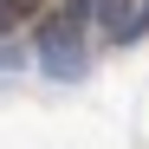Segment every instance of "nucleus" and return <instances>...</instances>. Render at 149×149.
<instances>
[{
  "mask_svg": "<svg viewBox=\"0 0 149 149\" xmlns=\"http://www.w3.org/2000/svg\"><path fill=\"white\" fill-rule=\"evenodd\" d=\"M84 33H91V0H58V13L39 26V58L45 71H65V78H78L84 71Z\"/></svg>",
  "mask_w": 149,
  "mask_h": 149,
  "instance_id": "nucleus-1",
  "label": "nucleus"
},
{
  "mask_svg": "<svg viewBox=\"0 0 149 149\" xmlns=\"http://www.w3.org/2000/svg\"><path fill=\"white\" fill-rule=\"evenodd\" d=\"M91 26L110 45H130L149 33V0H91Z\"/></svg>",
  "mask_w": 149,
  "mask_h": 149,
  "instance_id": "nucleus-2",
  "label": "nucleus"
},
{
  "mask_svg": "<svg viewBox=\"0 0 149 149\" xmlns=\"http://www.w3.org/2000/svg\"><path fill=\"white\" fill-rule=\"evenodd\" d=\"M39 7H45V0H7V13H13V19H39Z\"/></svg>",
  "mask_w": 149,
  "mask_h": 149,
  "instance_id": "nucleus-3",
  "label": "nucleus"
},
{
  "mask_svg": "<svg viewBox=\"0 0 149 149\" xmlns=\"http://www.w3.org/2000/svg\"><path fill=\"white\" fill-rule=\"evenodd\" d=\"M13 26H19V19H13V13H7V0H0V33H13Z\"/></svg>",
  "mask_w": 149,
  "mask_h": 149,
  "instance_id": "nucleus-4",
  "label": "nucleus"
}]
</instances>
